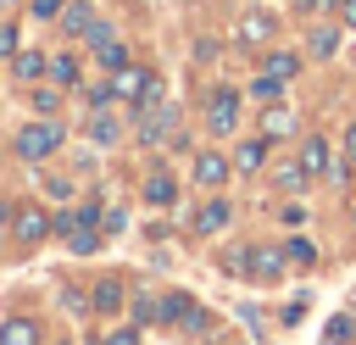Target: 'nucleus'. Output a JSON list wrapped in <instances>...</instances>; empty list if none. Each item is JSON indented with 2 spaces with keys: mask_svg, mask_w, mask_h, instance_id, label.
<instances>
[{
  "mask_svg": "<svg viewBox=\"0 0 356 345\" xmlns=\"http://www.w3.org/2000/svg\"><path fill=\"white\" fill-rule=\"evenodd\" d=\"M273 33H278V22H273V11H245V17L234 22V39H239V45H250V50H261V45H273Z\"/></svg>",
  "mask_w": 356,
  "mask_h": 345,
  "instance_id": "nucleus-4",
  "label": "nucleus"
},
{
  "mask_svg": "<svg viewBox=\"0 0 356 345\" xmlns=\"http://www.w3.org/2000/svg\"><path fill=\"white\" fill-rule=\"evenodd\" d=\"M350 334H356V317H334L328 323V345H345Z\"/></svg>",
  "mask_w": 356,
  "mask_h": 345,
  "instance_id": "nucleus-30",
  "label": "nucleus"
},
{
  "mask_svg": "<svg viewBox=\"0 0 356 345\" xmlns=\"http://www.w3.org/2000/svg\"><path fill=\"white\" fill-rule=\"evenodd\" d=\"M33 111H39V117H56V111H61V83H56V89H33Z\"/></svg>",
  "mask_w": 356,
  "mask_h": 345,
  "instance_id": "nucleus-26",
  "label": "nucleus"
},
{
  "mask_svg": "<svg viewBox=\"0 0 356 345\" xmlns=\"http://www.w3.org/2000/svg\"><path fill=\"white\" fill-rule=\"evenodd\" d=\"M345 161H350V167H356V122H350V128H345Z\"/></svg>",
  "mask_w": 356,
  "mask_h": 345,
  "instance_id": "nucleus-35",
  "label": "nucleus"
},
{
  "mask_svg": "<svg viewBox=\"0 0 356 345\" xmlns=\"http://www.w3.org/2000/svg\"><path fill=\"white\" fill-rule=\"evenodd\" d=\"M228 217H234V206H228L222 195H211V200L189 217V228H195V234H217V228H228Z\"/></svg>",
  "mask_w": 356,
  "mask_h": 345,
  "instance_id": "nucleus-7",
  "label": "nucleus"
},
{
  "mask_svg": "<svg viewBox=\"0 0 356 345\" xmlns=\"http://www.w3.org/2000/svg\"><path fill=\"white\" fill-rule=\"evenodd\" d=\"M61 139H67V128L39 117V122L17 128V156H22V161H44V156H56V150H61Z\"/></svg>",
  "mask_w": 356,
  "mask_h": 345,
  "instance_id": "nucleus-2",
  "label": "nucleus"
},
{
  "mask_svg": "<svg viewBox=\"0 0 356 345\" xmlns=\"http://www.w3.org/2000/svg\"><path fill=\"white\" fill-rule=\"evenodd\" d=\"M334 11H339V28H356V0H334Z\"/></svg>",
  "mask_w": 356,
  "mask_h": 345,
  "instance_id": "nucleus-33",
  "label": "nucleus"
},
{
  "mask_svg": "<svg viewBox=\"0 0 356 345\" xmlns=\"http://www.w3.org/2000/svg\"><path fill=\"white\" fill-rule=\"evenodd\" d=\"M284 256H289L295 267H312V262H317V245H312V239H289V245H284Z\"/></svg>",
  "mask_w": 356,
  "mask_h": 345,
  "instance_id": "nucleus-29",
  "label": "nucleus"
},
{
  "mask_svg": "<svg viewBox=\"0 0 356 345\" xmlns=\"http://www.w3.org/2000/svg\"><path fill=\"white\" fill-rule=\"evenodd\" d=\"M317 6H328V0H295V11H317Z\"/></svg>",
  "mask_w": 356,
  "mask_h": 345,
  "instance_id": "nucleus-37",
  "label": "nucleus"
},
{
  "mask_svg": "<svg viewBox=\"0 0 356 345\" xmlns=\"http://www.w3.org/2000/svg\"><path fill=\"white\" fill-rule=\"evenodd\" d=\"M89 139H95V145H117V139H122V122H117L111 111H95V117H89Z\"/></svg>",
  "mask_w": 356,
  "mask_h": 345,
  "instance_id": "nucleus-19",
  "label": "nucleus"
},
{
  "mask_svg": "<svg viewBox=\"0 0 356 345\" xmlns=\"http://www.w3.org/2000/svg\"><path fill=\"white\" fill-rule=\"evenodd\" d=\"M95 61H100L106 72H122V67H128V45H122V39H100V45H95Z\"/></svg>",
  "mask_w": 356,
  "mask_h": 345,
  "instance_id": "nucleus-18",
  "label": "nucleus"
},
{
  "mask_svg": "<svg viewBox=\"0 0 356 345\" xmlns=\"http://www.w3.org/2000/svg\"><path fill=\"white\" fill-rule=\"evenodd\" d=\"M250 95H256L261 106H273V100L284 95V83H278V78H267V72H256V78H250Z\"/></svg>",
  "mask_w": 356,
  "mask_h": 345,
  "instance_id": "nucleus-24",
  "label": "nucleus"
},
{
  "mask_svg": "<svg viewBox=\"0 0 356 345\" xmlns=\"http://www.w3.org/2000/svg\"><path fill=\"white\" fill-rule=\"evenodd\" d=\"M334 50H339V28H334V22L306 28V56H312V61H328Z\"/></svg>",
  "mask_w": 356,
  "mask_h": 345,
  "instance_id": "nucleus-10",
  "label": "nucleus"
},
{
  "mask_svg": "<svg viewBox=\"0 0 356 345\" xmlns=\"http://www.w3.org/2000/svg\"><path fill=\"white\" fill-rule=\"evenodd\" d=\"M250 278H261V284L284 278V256H273V250H256V245H250Z\"/></svg>",
  "mask_w": 356,
  "mask_h": 345,
  "instance_id": "nucleus-16",
  "label": "nucleus"
},
{
  "mask_svg": "<svg viewBox=\"0 0 356 345\" xmlns=\"http://www.w3.org/2000/svg\"><path fill=\"white\" fill-rule=\"evenodd\" d=\"M6 223H17V206H11V200H0V228H6Z\"/></svg>",
  "mask_w": 356,
  "mask_h": 345,
  "instance_id": "nucleus-36",
  "label": "nucleus"
},
{
  "mask_svg": "<svg viewBox=\"0 0 356 345\" xmlns=\"http://www.w3.org/2000/svg\"><path fill=\"white\" fill-rule=\"evenodd\" d=\"M100 345H139V323H134V328H111V334H100Z\"/></svg>",
  "mask_w": 356,
  "mask_h": 345,
  "instance_id": "nucleus-31",
  "label": "nucleus"
},
{
  "mask_svg": "<svg viewBox=\"0 0 356 345\" xmlns=\"http://www.w3.org/2000/svg\"><path fill=\"white\" fill-rule=\"evenodd\" d=\"M145 200H150V206H172V200H178V184H172L167 172H156V178H145Z\"/></svg>",
  "mask_w": 356,
  "mask_h": 345,
  "instance_id": "nucleus-21",
  "label": "nucleus"
},
{
  "mask_svg": "<svg viewBox=\"0 0 356 345\" xmlns=\"http://www.w3.org/2000/svg\"><path fill=\"white\" fill-rule=\"evenodd\" d=\"M89 28H95L89 0H67V11H61V33H67V39H89Z\"/></svg>",
  "mask_w": 356,
  "mask_h": 345,
  "instance_id": "nucleus-9",
  "label": "nucleus"
},
{
  "mask_svg": "<svg viewBox=\"0 0 356 345\" xmlns=\"http://www.w3.org/2000/svg\"><path fill=\"white\" fill-rule=\"evenodd\" d=\"M273 178H278V189H300V184H306V178H312V172H306V167H300V161H284V167H278V172H273Z\"/></svg>",
  "mask_w": 356,
  "mask_h": 345,
  "instance_id": "nucleus-27",
  "label": "nucleus"
},
{
  "mask_svg": "<svg viewBox=\"0 0 356 345\" xmlns=\"http://www.w3.org/2000/svg\"><path fill=\"white\" fill-rule=\"evenodd\" d=\"M228 167H234L228 156H217V150H200V156H195V184H200V189H217V184L228 178Z\"/></svg>",
  "mask_w": 356,
  "mask_h": 345,
  "instance_id": "nucleus-8",
  "label": "nucleus"
},
{
  "mask_svg": "<svg viewBox=\"0 0 356 345\" xmlns=\"http://www.w3.org/2000/svg\"><path fill=\"white\" fill-rule=\"evenodd\" d=\"M278 217H284V223H289V228H300V223H306V206H284V211H278Z\"/></svg>",
  "mask_w": 356,
  "mask_h": 345,
  "instance_id": "nucleus-34",
  "label": "nucleus"
},
{
  "mask_svg": "<svg viewBox=\"0 0 356 345\" xmlns=\"http://www.w3.org/2000/svg\"><path fill=\"white\" fill-rule=\"evenodd\" d=\"M261 156H267V134H256V139H245V145L234 150V167H245V172H256V167H261Z\"/></svg>",
  "mask_w": 356,
  "mask_h": 345,
  "instance_id": "nucleus-20",
  "label": "nucleus"
},
{
  "mask_svg": "<svg viewBox=\"0 0 356 345\" xmlns=\"http://www.w3.org/2000/svg\"><path fill=\"white\" fill-rule=\"evenodd\" d=\"M50 78L61 83V89H72L83 72H78V56H50Z\"/></svg>",
  "mask_w": 356,
  "mask_h": 345,
  "instance_id": "nucleus-23",
  "label": "nucleus"
},
{
  "mask_svg": "<svg viewBox=\"0 0 356 345\" xmlns=\"http://www.w3.org/2000/svg\"><path fill=\"white\" fill-rule=\"evenodd\" d=\"M111 83H117V100H134V111L161 106V78L145 67H122V72H111Z\"/></svg>",
  "mask_w": 356,
  "mask_h": 345,
  "instance_id": "nucleus-1",
  "label": "nucleus"
},
{
  "mask_svg": "<svg viewBox=\"0 0 356 345\" xmlns=\"http://www.w3.org/2000/svg\"><path fill=\"white\" fill-rule=\"evenodd\" d=\"M11 228H17V239H22V245H39V239L56 228V217H50L44 206H17V223H11Z\"/></svg>",
  "mask_w": 356,
  "mask_h": 345,
  "instance_id": "nucleus-6",
  "label": "nucleus"
},
{
  "mask_svg": "<svg viewBox=\"0 0 356 345\" xmlns=\"http://www.w3.org/2000/svg\"><path fill=\"white\" fill-rule=\"evenodd\" d=\"M261 72H267V78H278V83H289V78L300 72V56H295V50H267Z\"/></svg>",
  "mask_w": 356,
  "mask_h": 345,
  "instance_id": "nucleus-11",
  "label": "nucleus"
},
{
  "mask_svg": "<svg viewBox=\"0 0 356 345\" xmlns=\"http://www.w3.org/2000/svg\"><path fill=\"white\" fill-rule=\"evenodd\" d=\"M206 128L211 134H234L239 128V89H211L206 95Z\"/></svg>",
  "mask_w": 356,
  "mask_h": 345,
  "instance_id": "nucleus-3",
  "label": "nucleus"
},
{
  "mask_svg": "<svg viewBox=\"0 0 356 345\" xmlns=\"http://www.w3.org/2000/svg\"><path fill=\"white\" fill-rule=\"evenodd\" d=\"M300 167H306L312 178H323V172H328V139H317V134H312V139L300 145Z\"/></svg>",
  "mask_w": 356,
  "mask_h": 345,
  "instance_id": "nucleus-15",
  "label": "nucleus"
},
{
  "mask_svg": "<svg viewBox=\"0 0 356 345\" xmlns=\"http://www.w3.org/2000/svg\"><path fill=\"white\" fill-rule=\"evenodd\" d=\"M0 345H39V323H33V317H11V323H0Z\"/></svg>",
  "mask_w": 356,
  "mask_h": 345,
  "instance_id": "nucleus-12",
  "label": "nucleus"
},
{
  "mask_svg": "<svg viewBox=\"0 0 356 345\" xmlns=\"http://www.w3.org/2000/svg\"><path fill=\"white\" fill-rule=\"evenodd\" d=\"M134 323H167L161 295H134Z\"/></svg>",
  "mask_w": 356,
  "mask_h": 345,
  "instance_id": "nucleus-22",
  "label": "nucleus"
},
{
  "mask_svg": "<svg viewBox=\"0 0 356 345\" xmlns=\"http://www.w3.org/2000/svg\"><path fill=\"white\" fill-rule=\"evenodd\" d=\"M11 72H17L22 83H33V78H44V72H50V61H44L39 50H17V56H11Z\"/></svg>",
  "mask_w": 356,
  "mask_h": 345,
  "instance_id": "nucleus-13",
  "label": "nucleus"
},
{
  "mask_svg": "<svg viewBox=\"0 0 356 345\" xmlns=\"http://www.w3.org/2000/svg\"><path fill=\"white\" fill-rule=\"evenodd\" d=\"M134 117H139V122H134V139H139V145H156V139H167V134H172V122H178L167 106H150V111H134Z\"/></svg>",
  "mask_w": 356,
  "mask_h": 345,
  "instance_id": "nucleus-5",
  "label": "nucleus"
},
{
  "mask_svg": "<svg viewBox=\"0 0 356 345\" xmlns=\"http://www.w3.org/2000/svg\"><path fill=\"white\" fill-rule=\"evenodd\" d=\"M61 11H67V0H28L33 22H61Z\"/></svg>",
  "mask_w": 356,
  "mask_h": 345,
  "instance_id": "nucleus-25",
  "label": "nucleus"
},
{
  "mask_svg": "<svg viewBox=\"0 0 356 345\" xmlns=\"http://www.w3.org/2000/svg\"><path fill=\"white\" fill-rule=\"evenodd\" d=\"M67 250L72 256H89V250H100V234L95 228H78V234H67Z\"/></svg>",
  "mask_w": 356,
  "mask_h": 345,
  "instance_id": "nucleus-28",
  "label": "nucleus"
},
{
  "mask_svg": "<svg viewBox=\"0 0 356 345\" xmlns=\"http://www.w3.org/2000/svg\"><path fill=\"white\" fill-rule=\"evenodd\" d=\"M289 128H295V111H289V106H278V100H273V106H267V111H261V134H267V139H284V134H289Z\"/></svg>",
  "mask_w": 356,
  "mask_h": 345,
  "instance_id": "nucleus-14",
  "label": "nucleus"
},
{
  "mask_svg": "<svg viewBox=\"0 0 356 345\" xmlns=\"http://www.w3.org/2000/svg\"><path fill=\"white\" fill-rule=\"evenodd\" d=\"M0 56H17V22H0Z\"/></svg>",
  "mask_w": 356,
  "mask_h": 345,
  "instance_id": "nucleus-32",
  "label": "nucleus"
},
{
  "mask_svg": "<svg viewBox=\"0 0 356 345\" xmlns=\"http://www.w3.org/2000/svg\"><path fill=\"white\" fill-rule=\"evenodd\" d=\"M122 300H128V289H122L117 278H100V284H95V312L111 317V312H122Z\"/></svg>",
  "mask_w": 356,
  "mask_h": 345,
  "instance_id": "nucleus-17",
  "label": "nucleus"
}]
</instances>
